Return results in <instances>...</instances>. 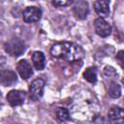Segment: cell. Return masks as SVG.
I'll return each instance as SVG.
<instances>
[{
    "label": "cell",
    "instance_id": "1",
    "mask_svg": "<svg viewBox=\"0 0 124 124\" xmlns=\"http://www.w3.org/2000/svg\"><path fill=\"white\" fill-rule=\"evenodd\" d=\"M100 108L95 95L84 90L76 95L71 107V114L78 121H89L99 113Z\"/></svg>",
    "mask_w": 124,
    "mask_h": 124
},
{
    "label": "cell",
    "instance_id": "2",
    "mask_svg": "<svg viewBox=\"0 0 124 124\" xmlns=\"http://www.w3.org/2000/svg\"><path fill=\"white\" fill-rule=\"evenodd\" d=\"M50 54L57 59H63L67 62H78L84 56L82 47L71 42L55 43L50 48Z\"/></svg>",
    "mask_w": 124,
    "mask_h": 124
},
{
    "label": "cell",
    "instance_id": "3",
    "mask_svg": "<svg viewBox=\"0 0 124 124\" xmlns=\"http://www.w3.org/2000/svg\"><path fill=\"white\" fill-rule=\"evenodd\" d=\"M5 51L11 56L17 57L25 50V43L19 38H13L4 44Z\"/></svg>",
    "mask_w": 124,
    "mask_h": 124
},
{
    "label": "cell",
    "instance_id": "4",
    "mask_svg": "<svg viewBox=\"0 0 124 124\" xmlns=\"http://www.w3.org/2000/svg\"><path fill=\"white\" fill-rule=\"evenodd\" d=\"M45 85H46V82L43 78H36L34 79L30 86H29V95H30V98L34 101H37L39 99H41L43 97V94H44V88H45Z\"/></svg>",
    "mask_w": 124,
    "mask_h": 124
},
{
    "label": "cell",
    "instance_id": "5",
    "mask_svg": "<svg viewBox=\"0 0 124 124\" xmlns=\"http://www.w3.org/2000/svg\"><path fill=\"white\" fill-rule=\"evenodd\" d=\"M73 14L76 18L78 19H84L86 18L88 13H89V7L88 3L86 1L78 0L73 3Z\"/></svg>",
    "mask_w": 124,
    "mask_h": 124
},
{
    "label": "cell",
    "instance_id": "6",
    "mask_svg": "<svg viewBox=\"0 0 124 124\" xmlns=\"http://www.w3.org/2000/svg\"><path fill=\"white\" fill-rule=\"evenodd\" d=\"M42 16V11L40 8L38 7H27L23 13H22V17H23V20L26 22V23H33V22H36L38 20H40Z\"/></svg>",
    "mask_w": 124,
    "mask_h": 124
},
{
    "label": "cell",
    "instance_id": "7",
    "mask_svg": "<svg viewBox=\"0 0 124 124\" xmlns=\"http://www.w3.org/2000/svg\"><path fill=\"white\" fill-rule=\"evenodd\" d=\"M26 94L21 90H11L7 94V101L12 107L21 106L25 101Z\"/></svg>",
    "mask_w": 124,
    "mask_h": 124
},
{
    "label": "cell",
    "instance_id": "8",
    "mask_svg": "<svg viewBox=\"0 0 124 124\" xmlns=\"http://www.w3.org/2000/svg\"><path fill=\"white\" fill-rule=\"evenodd\" d=\"M94 27L96 33L101 37H108L111 32V27L108 21L102 17H98L94 21Z\"/></svg>",
    "mask_w": 124,
    "mask_h": 124
},
{
    "label": "cell",
    "instance_id": "9",
    "mask_svg": "<svg viewBox=\"0 0 124 124\" xmlns=\"http://www.w3.org/2000/svg\"><path fill=\"white\" fill-rule=\"evenodd\" d=\"M17 81L16 74L12 70L0 71V84L3 86H12Z\"/></svg>",
    "mask_w": 124,
    "mask_h": 124
},
{
    "label": "cell",
    "instance_id": "10",
    "mask_svg": "<svg viewBox=\"0 0 124 124\" xmlns=\"http://www.w3.org/2000/svg\"><path fill=\"white\" fill-rule=\"evenodd\" d=\"M16 70H17V73L19 74L20 78L24 80H27L33 75L32 67L30 65V63L25 59H21L18 61V63L16 65Z\"/></svg>",
    "mask_w": 124,
    "mask_h": 124
},
{
    "label": "cell",
    "instance_id": "11",
    "mask_svg": "<svg viewBox=\"0 0 124 124\" xmlns=\"http://www.w3.org/2000/svg\"><path fill=\"white\" fill-rule=\"evenodd\" d=\"M108 116L110 124H123L124 111L120 107H112L109 109Z\"/></svg>",
    "mask_w": 124,
    "mask_h": 124
},
{
    "label": "cell",
    "instance_id": "12",
    "mask_svg": "<svg viewBox=\"0 0 124 124\" xmlns=\"http://www.w3.org/2000/svg\"><path fill=\"white\" fill-rule=\"evenodd\" d=\"M94 9L95 12L101 16V17L108 16L109 15V2L105 0H99L94 2Z\"/></svg>",
    "mask_w": 124,
    "mask_h": 124
},
{
    "label": "cell",
    "instance_id": "13",
    "mask_svg": "<svg viewBox=\"0 0 124 124\" xmlns=\"http://www.w3.org/2000/svg\"><path fill=\"white\" fill-rule=\"evenodd\" d=\"M31 59H32L33 65L36 70L38 71L44 70L46 66V57L42 51H34L31 56Z\"/></svg>",
    "mask_w": 124,
    "mask_h": 124
},
{
    "label": "cell",
    "instance_id": "14",
    "mask_svg": "<svg viewBox=\"0 0 124 124\" xmlns=\"http://www.w3.org/2000/svg\"><path fill=\"white\" fill-rule=\"evenodd\" d=\"M108 93L111 98H119L121 96V86L116 81H108Z\"/></svg>",
    "mask_w": 124,
    "mask_h": 124
},
{
    "label": "cell",
    "instance_id": "15",
    "mask_svg": "<svg viewBox=\"0 0 124 124\" xmlns=\"http://www.w3.org/2000/svg\"><path fill=\"white\" fill-rule=\"evenodd\" d=\"M83 78L90 83H96L97 81V68L88 67L83 73Z\"/></svg>",
    "mask_w": 124,
    "mask_h": 124
},
{
    "label": "cell",
    "instance_id": "16",
    "mask_svg": "<svg viewBox=\"0 0 124 124\" xmlns=\"http://www.w3.org/2000/svg\"><path fill=\"white\" fill-rule=\"evenodd\" d=\"M103 76L105 79H108L109 81H116L115 78H118V74L116 73L115 69L111 66H106L103 71Z\"/></svg>",
    "mask_w": 124,
    "mask_h": 124
},
{
    "label": "cell",
    "instance_id": "17",
    "mask_svg": "<svg viewBox=\"0 0 124 124\" xmlns=\"http://www.w3.org/2000/svg\"><path fill=\"white\" fill-rule=\"evenodd\" d=\"M56 117L60 122H65L70 118V111L65 108H58L56 110Z\"/></svg>",
    "mask_w": 124,
    "mask_h": 124
},
{
    "label": "cell",
    "instance_id": "18",
    "mask_svg": "<svg viewBox=\"0 0 124 124\" xmlns=\"http://www.w3.org/2000/svg\"><path fill=\"white\" fill-rule=\"evenodd\" d=\"M74 3V1H70V0H54L52 1V5L56 6V7H66V6H70Z\"/></svg>",
    "mask_w": 124,
    "mask_h": 124
},
{
    "label": "cell",
    "instance_id": "19",
    "mask_svg": "<svg viewBox=\"0 0 124 124\" xmlns=\"http://www.w3.org/2000/svg\"><path fill=\"white\" fill-rule=\"evenodd\" d=\"M123 50H120L117 54H116V59L118 60V62H119V64H120V66L121 67H123Z\"/></svg>",
    "mask_w": 124,
    "mask_h": 124
},
{
    "label": "cell",
    "instance_id": "20",
    "mask_svg": "<svg viewBox=\"0 0 124 124\" xmlns=\"http://www.w3.org/2000/svg\"><path fill=\"white\" fill-rule=\"evenodd\" d=\"M5 64H6V58L0 55V69H2L5 66Z\"/></svg>",
    "mask_w": 124,
    "mask_h": 124
}]
</instances>
